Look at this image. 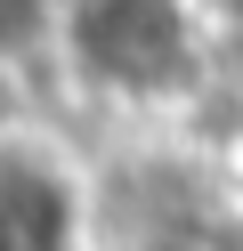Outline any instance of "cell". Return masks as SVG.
Returning a JSON list of instances; mask_svg holds the SVG:
<instances>
[{
  "instance_id": "2",
  "label": "cell",
  "mask_w": 243,
  "mask_h": 251,
  "mask_svg": "<svg viewBox=\"0 0 243 251\" xmlns=\"http://www.w3.org/2000/svg\"><path fill=\"white\" fill-rule=\"evenodd\" d=\"M73 186L41 154H0V251H73Z\"/></svg>"
},
{
  "instance_id": "1",
  "label": "cell",
  "mask_w": 243,
  "mask_h": 251,
  "mask_svg": "<svg viewBox=\"0 0 243 251\" xmlns=\"http://www.w3.org/2000/svg\"><path fill=\"white\" fill-rule=\"evenodd\" d=\"M73 49L106 73L113 89H162L187 57V17L154 8V0H113V8H81Z\"/></svg>"
}]
</instances>
